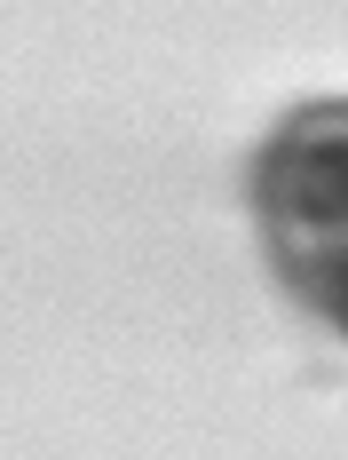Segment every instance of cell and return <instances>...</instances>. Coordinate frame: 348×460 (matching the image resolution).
I'll list each match as a JSON object with an SVG mask.
<instances>
[{"label":"cell","instance_id":"obj_1","mask_svg":"<svg viewBox=\"0 0 348 460\" xmlns=\"http://www.w3.org/2000/svg\"><path fill=\"white\" fill-rule=\"evenodd\" d=\"M261 207L301 254L348 238V103H309L261 167ZM293 254V262H301Z\"/></svg>","mask_w":348,"mask_h":460},{"label":"cell","instance_id":"obj_2","mask_svg":"<svg viewBox=\"0 0 348 460\" xmlns=\"http://www.w3.org/2000/svg\"><path fill=\"white\" fill-rule=\"evenodd\" d=\"M293 270H301V278H309V294L325 302V318L348 325V238H341V246H317V254H301Z\"/></svg>","mask_w":348,"mask_h":460}]
</instances>
